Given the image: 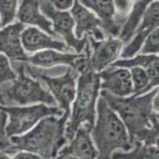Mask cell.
Wrapping results in <instances>:
<instances>
[{
	"mask_svg": "<svg viewBox=\"0 0 159 159\" xmlns=\"http://www.w3.org/2000/svg\"><path fill=\"white\" fill-rule=\"evenodd\" d=\"M95 124L91 136L97 146V159H111L115 151H127L133 148L125 125L102 97L97 102Z\"/></svg>",
	"mask_w": 159,
	"mask_h": 159,
	"instance_id": "obj_3",
	"label": "cell"
},
{
	"mask_svg": "<svg viewBox=\"0 0 159 159\" xmlns=\"http://www.w3.org/2000/svg\"><path fill=\"white\" fill-rule=\"evenodd\" d=\"M52 6L56 7L58 10L66 11L73 6L74 0H47Z\"/></svg>",
	"mask_w": 159,
	"mask_h": 159,
	"instance_id": "obj_28",
	"label": "cell"
},
{
	"mask_svg": "<svg viewBox=\"0 0 159 159\" xmlns=\"http://www.w3.org/2000/svg\"><path fill=\"white\" fill-rule=\"evenodd\" d=\"M17 74L11 67L9 58L0 53V86L16 79Z\"/></svg>",
	"mask_w": 159,
	"mask_h": 159,
	"instance_id": "obj_24",
	"label": "cell"
},
{
	"mask_svg": "<svg viewBox=\"0 0 159 159\" xmlns=\"http://www.w3.org/2000/svg\"><path fill=\"white\" fill-rule=\"evenodd\" d=\"M3 105L0 102V149L6 152L11 148V143L6 133V126L7 124L8 115L3 110Z\"/></svg>",
	"mask_w": 159,
	"mask_h": 159,
	"instance_id": "obj_26",
	"label": "cell"
},
{
	"mask_svg": "<svg viewBox=\"0 0 159 159\" xmlns=\"http://www.w3.org/2000/svg\"><path fill=\"white\" fill-rule=\"evenodd\" d=\"M159 51V29L152 31L145 40L142 48V55H155Z\"/></svg>",
	"mask_w": 159,
	"mask_h": 159,
	"instance_id": "obj_25",
	"label": "cell"
},
{
	"mask_svg": "<svg viewBox=\"0 0 159 159\" xmlns=\"http://www.w3.org/2000/svg\"><path fill=\"white\" fill-rule=\"evenodd\" d=\"M81 5L95 11L101 22V28L112 36H118L120 26L115 21V9L112 0H79Z\"/></svg>",
	"mask_w": 159,
	"mask_h": 159,
	"instance_id": "obj_17",
	"label": "cell"
},
{
	"mask_svg": "<svg viewBox=\"0 0 159 159\" xmlns=\"http://www.w3.org/2000/svg\"><path fill=\"white\" fill-rule=\"evenodd\" d=\"M100 89V78L88 66L80 73L73 111L65 129V136L70 142L80 125L88 123L94 126L97 115V102Z\"/></svg>",
	"mask_w": 159,
	"mask_h": 159,
	"instance_id": "obj_4",
	"label": "cell"
},
{
	"mask_svg": "<svg viewBox=\"0 0 159 159\" xmlns=\"http://www.w3.org/2000/svg\"><path fill=\"white\" fill-rule=\"evenodd\" d=\"M101 97L113 110L125 125L132 145L142 142L158 146V113L153 110V99L158 94V88L141 96L118 97L105 90Z\"/></svg>",
	"mask_w": 159,
	"mask_h": 159,
	"instance_id": "obj_1",
	"label": "cell"
},
{
	"mask_svg": "<svg viewBox=\"0 0 159 159\" xmlns=\"http://www.w3.org/2000/svg\"><path fill=\"white\" fill-rule=\"evenodd\" d=\"M153 1L156 0H139L135 2V4H134L124 27L120 29L119 32V40L122 43H127L131 39L141 22L142 16L144 15L147 8Z\"/></svg>",
	"mask_w": 159,
	"mask_h": 159,
	"instance_id": "obj_19",
	"label": "cell"
},
{
	"mask_svg": "<svg viewBox=\"0 0 159 159\" xmlns=\"http://www.w3.org/2000/svg\"><path fill=\"white\" fill-rule=\"evenodd\" d=\"M68 119L69 115L66 113L60 118H43L26 134L9 138L11 146L6 153L12 155L19 151H27L43 158L54 159L68 142L65 136Z\"/></svg>",
	"mask_w": 159,
	"mask_h": 159,
	"instance_id": "obj_2",
	"label": "cell"
},
{
	"mask_svg": "<svg viewBox=\"0 0 159 159\" xmlns=\"http://www.w3.org/2000/svg\"><path fill=\"white\" fill-rule=\"evenodd\" d=\"M127 151H115L111 159H159L158 146L134 142Z\"/></svg>",
	"mask_w": 159,
	"mask_h": 159,
	"instance_id": "obj_20",
	"label": "cell"
},
{
	"mask_svg": "<svg viewBox=\"0 0 159 159\" xmlns=\"http://www.w3.org/2000/svg\"><path fill=\"white\" fill-rule=\"evenodd\" d=\"M157 63H159L158 56L157 55H139L133 58L116 60L111 66L126 69H130L132 67H142L145 71H147Z\"/></svg>",
	"mask_w": 159,
	"mask_h": 159,
	"instance_id": "obj_21",
	"label": "cell"
},
{
	"mask_svg": "<svg viewBox=\"0 0 159 159\" xmlns=\"http://www.w3.org/2000/svg\"><path fill=\"white\" fill-rule=\"evenodd\" d=\"M0 159H11L8 154L5 152L4 150L0 149Z\"/></svg>",
	"mask_w": 159,
	"mask_h": 159,
	"instance_id": "obj_31",
	"label": "cell"
},
{
	"mask_svg": "<svg viewBox=\"0 0 159 159\" xmlns=\"http://www.w3.org/2000/svg\"><path fill=\"white\" fill-rule=\"evenodd\" d=\"M134 2H137V1H139V0H133Z\"/></svg>",
	"mask_w": 159,
	"mask_h": 159,
	"instance_id": "obj_32",
	"label": "cell"
},
{
	"mask_svg": "<svg viewBox=\"0 0 159 159\" xmlns=\"http://www.w3.org/2000/svg\"><path fill=\"white\" fill-rule=\"evenodd\" d=\"M23 62L29 63L42 67H51L57 65H68L78 73L89 66V59L84 54H72L57 52L53 50H46L35 53L33 56H27Z\"/></svg>",
	"mask_w": 159,
	"mask_h": 159,
	"instance_id": "obj_10",
	"label": "cell"
},
{
	"mask_svg": "<svg viewBox=\"0 0 159 159\" xmlns=\"http://www.w3.org/2000/svg\"><path fill=\"white\" fill-rule=\"evenodd\" d=\"M54 159H80L78 157H74L66 154H58V157H56Z\"/></svg>",
	"mask_w": 159,
	"mask_h": 159,
	"instance_id": "obj_30",
	"label": "cell"
},
{
	"mask_svg": "<svg viewBox=\"0 0 159 159\" xmlns=\"http://www.w3.org/2000/svg\"><path fill=\"white\" fill-rule=\"evenodd\" d=\"M2 29V26H1V22H0V29Z\"/></svg>",
	"mask_w": 159,
	"mask_h": 159,
	"instance_id": "obj_33",
	"label": "cell"
},
{
	"mask_svg": "<svg viewBox=\"0 0 159 159\" xmlns=\"http://www.w3.org/2000/svg\"><path fill=\"white\" fill-rule=\"evenodd\" d=\"M141 25L134 31L135 35L133 41L124 49L120 57L123 59L133 57L141 50L145 40L149 34L158 28L159 22V3L157 0L153 1L145 11L141 20Z\"/></svg>",
	"mask_w": 159,
	"mask_h": 159,
	"instance_id": "obj_11",
	"label": "cell"
},
{
	"mask_svg": "<svg viewBox=\"0 0 159 159\" xmlns=\"http://www.w3.org/2000/svg\"><path fill=\"white\" fill-rule=\"evenodd\" d=\"M9 121L6 124V133L8 138L21 135L31 130L41 119L49 116H61L62 110L57 106H48L44 103L29 107L2 106Z\"/></svg>",
	"mask_w": 159,
	"mask_h": 159,
	"instance_id": "obj_6",
	"label": "cell"
},
{
	"mask_svg": "<svg viewBox=\"0 0 159 159\" xmlns=\"http://www.w3.org/2000/svg\"><path fill=\"white\" fill-rule=\"evenodd\" d=\"M42 11L51 19L53 23V30L62 36L66 44L72 47L77 52H81L88 43V35L78 39L74 32V22L71 13L67 11L58 10L47 0H38Z\"/></svg>",
	"mask_w": 159,
	"mask_h": 159,
	"instance_id": "obj_9",
	"label": "cell"
},
{
	"mask_svg": "<svg viewBox=\"0 0 159 159\" xmlns=\"http://www.w3.org/2000/svg\"><path fill=\"white\" fill-rule=\"evenodd\" d=\"M18 0H0V22L2 28L11 24L17 16Z\"/></svg>",
	"mask_w": 159,
	"mask_h": 159,
	"instance_id": "obj_23",
	"label": "cell"
},
{
	"mask_svg": "<svg viewBox=\"0 0 159 159\" xmlns=\"http://www.w3.org/2000/svg\"><path fill=\"white\" fill-rule=\"evenodd\" d=\"M130 69L133 96L137 97L146 94V88L148 85V77L146 71L142 67H132Z\"/></svg>",
	"mask_w": 159,
	"mask_h": 159,
	"instance_id": "obj_22",
	"label": "cell"
},
{
	"mask_svg": "<svg viewBox=\"0 0 159 159\" xmlns=\"http://www.w3.org/2000/svg\"><path fill=\"white\" fill-rule=\"evenodd\" d=\"M12 64L17 77L0 86V102L3 106L27 105L35 102H43L51 106L57 105L55 98L38 81L25 74L24 62Z\"/></svg>",
	"mask_w": 159,
	"mask_h": 159,
	"instance_id": "obj_5",
	"label": "cell"
},
{
	"mask_svg": "<svg viewBox=\"0 0 159 159\" xmlns=\"http://www.w3.org/2000/svg\"><path fill=\"white\" fill-rule=\"evenodd\" d=\"M123 43L119 38L110 36L107 39H94L88 35V43L84 51L89 65L96 73L101 72L114 63L120 56Z\"/></svg>",
	"mask_w": 159,
	"mask_h": 159,
	"instance_id": "obj_8",
	"label": "cell"
},
{
	"mask_svg": "<svg viewBox=\"0 0 159 159\" xmlns=\"http://www.w3.org/2000/svg\"><path fill=\"white\" fill-rule=\"evenodd\" d=\"M21 44L24 51L35 52L41 50L67 51L68 46L65 43L51 38L34 27L25 29L21 33Z\"/></svg>",
	"mask_w": 159,
	"mask_h": 159,
	"instance_id": "obj_16",
	"label": "cell"
},
{
	"mask_svg": "<svg viewBox=\"0 0 159 159\" xmlns=\"http://www.w3.org/2000/svg\"><path fill=\"white\" fill-rule=\"evenodd\" d=\"M25 24L16 22L0 29V53L6 55L12 62H23L27 55L21 44V33Z\"/></svg>",
	"mask_w": 159,
	"mask_h": 159,
	"instance_id": "obj_14",
	"label": "cell"
},
{
	"mask_svg": "<svg viewBox=\"0 0 159 159\" xmlns=\"http://www.w3.org/2000/svg\"><path fill=\"white\" fill-rule=\"evenodd\" d=\"M71 8V15L75 25V36L78 39H81L83 35H90L98 41L104 38L100 29L101 22L94 13L81 5L79 0H74Z\"/></svg>",
	"mask_w": 159,
	"mask_h": 159,
	"instance_id": "obj_13",
	"label": "cell"
},
{
	"mask_svg": "<svg viewBox=\"0 0 159 159\" xmlns=\"http://www.w3.org/2000/svg\"><path fill=\"white\" fill-rule=\"evenodd\" d=\"M92 127L88 123L81 124L70 141V144L60 149L58 154H66L80 159H97L98 152L91 140Z\"/></svg>",
	"mask_w": 159,
	"mask_h": 159,
	"instance_id": "obj_15",
	"label": "cell"
},
{
	"mask_svg": "<svg viewBox=\"0 0 159 159\" xmlns=\"http://www.w3.org/2000/svg\"><path fill=\"white\" fill-rule=\"evenodd\" d=\"M115 12H118V16L120 18V22L124 21L125 18L130 13L132 7L134 6L133 0H112Z\"/></svg>",
	"mask_w": 159,
	"mask_h": 159,
	"instance_id": "obj_27",
	"label": "cell"
},
{
	"mask_svg": "<svg viewBox=\"0 0 159 159\" xmlns=\"http://www.w3.org/2000/svg\"><path fill=\"white\" fill-rule=\"evenodd\" d=\"M25 72L32 77L42 80L48 86L49 89L53 94V97L58 103L59 108L64 111V113L70 116V106L75 97L76 93V79L79 73L75 69L70 67L64 75L59 77H50L34 69L33 66L24 62Z\"/></svg>",
	"mask_w": 159,
	"mask_h": 159,
	"instance_id": "obj_7",
	"label": "cell"
},
{
	"mask_svg": "<svg viewBox=\"0 0 159 159\" xmlns=\"http://www.w3.org/2000/svg\"><path fill=\"white\" fill-rule=\"evenodd\" d=\"M12 159H45L41 157L38 155L34 153H30L27 151H19Z\"/></svg>",
	"mask_w": 159,
	"mask_h": 159,
	"instance_id": "obj_29",
	"label": "cell"
},
{
	"mask_svg": "<svg viewBox=\"0 0 159 159\" xmlns=\"http://www.w3.org/2000/svg\"><path fill=\"white\" fill-rule=\"evenodd\" d=\"M100 89L118 97H127L133 94L130 72L126 68L111 66L98 73Z\"/></svg>",
	"mask_w": 159,
	"mask_h": 159,
	"instance_id": "obj_12",
	"label": "cell"
},
{
	"mask_svg": "<svg viewBox=\"0 0 159 159\" xmlns=\"http://www.w3.org/2000/svg\"><path fill=\"white\" fill-rule=\"evenodd\" d=\"M20 22L37 26L51 36H56L51 22L40 11L38 0H22L17 11Z\"/></svg>",
	"mask_w": 159,
	"mask_h": 159,
	"instance_id": "obj_18",
	"label": "cell"
}]
</instances>
